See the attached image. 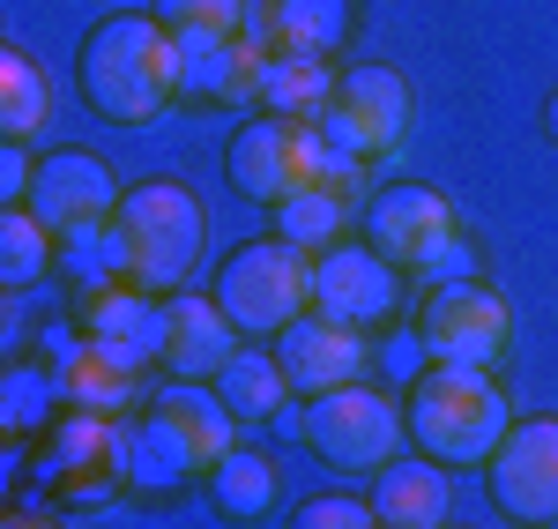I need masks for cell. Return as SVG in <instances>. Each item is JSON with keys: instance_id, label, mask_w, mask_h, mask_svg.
I'll use <instances>...</instances> for the list:
<instances>
[{"instance_id": "cell-16", "label": "cell", "mask_w": 558, "mask_h": 529, "mask_svg": "<svg viewBox=\"0 0 558 529\" xmlns=\"http://www.w3.org/2000/svg\"><path fill=\"white\" fill-rule=\"evenodd\" d=\"M83 336L105 358H120L128 373H149V365H165V299L134 291V284H105L83 306Z\"/></svg>"}, {"instance_id": "cell-28", "label": "cell", "mask_w": 558, "mask_h": 529, "mask_svg": "<svg viewBox=\"0 0 558 529\" xmlns=\"http://www.w3.org/2000/svg\"><path fill=\"white\" fill-rule=\"evenodd\" d=\"M149 15L179 45L186 38H239L246 31V0H149Z\"/></svg>"}, {"instance_id": "cell-20", "label": "cell", "mask_w": 558, "mask_h": 529, "mask_svg": "<svg viewBox=\"0 0 558 529\" xmlns=\"http://www.w3.org/2000/svg\"><path fill=\"white\" fill-rule=\"evenodd\" d=\"M209 388L223 396V410L239 418V433H246V425H268V418H283L291 396H299V388H291V373L276 365V351H260V344H239V358L216 373Z\"/></svg>"}, {"instance_id": "cell-32", "label": "cell", "mask_w": 558, "mask_h": 529, "mask_svg": "<svg viewBox=\"0 0 558 529\" xmlns=\"http://www.w3.org/2000/svg\"><path fill=\"white\" fill-rule=\"evenodd\" d=\"M0 529H60V522H52V515H8Z\"/></svg>"}, {"instance_id": "cell-25", "label": "cell", "mask_w": 558, "mask_h": 529, "mask_svg": "<svg viewBox=\"0 0 558 529\" xmlns=\"http://www.w3.org/2000/svg\"><path fill=\"white\" fill-rule=\"evenodd\" d=\"M112 425L120 418H97V410H68L45 425V470L52 478H112Z\"/></svg>"}, {"instance_id": "cell-19", "label": "cell", "mask_w": 558, "mask_h": 529, "mask_svg": "<svg viewBox=\"0 0 558 529\" xmlns=\"http://www.w3.org/2000/svg\"><path fill=\"white\" fill-rule=\"evenodd\" d=\"M365 500H373L380 529H447V507H454L447 462H432V455H395L380 478H373Z\"/></svg>"}, {"instance_id": "cell-30", "label": "cell", "mask_w": 558, "mask_h": 529, "mask_svg": "<svg viewBox=\"0 0 558 529\" xmlns=\"http://www.w3.org/2000/svg\"><path fill=\"white\" fill-rule=\"evenodd\" d=\"M283 529H380V515H373V500H350V492H320V500L291 507V522H283Z\"/></svg>"}, {"instance_id": "cell-22", "label": "cell", "mask_w": 558, "mask_h": 529, "mask_svg": "<svg viewBox=\"0 0 558 529\" xmlns=\"http://www.w3.org/2000/svg\"><path fill=\"white\" fill-rule=\"evenodd\" d=\"M202 492H209V507L223 522H260V515L283 500V470H276L260 447H231L209 478H202Z\"/></svg>"}, {"instance_id": "cell-23", "label": "cell", "mask_w": 558, "mask_h": 529, "mask_svg": "<svg viewBox=\"0 0 558 529\" xmlns=\"http://www.w3.org/2000/svg\"><path fill=\"white\" fill-rule=\"evenodd\" d=\"M328 97H336V68H328V60H299V52H276V60H260V89H254L260 112L320 128Z\"/></svg>"}, {"instance_id": "cell-2", "label": "cell", "mask_w": 558, "mask_h": 529, "mask_svg": "<svg viewBox=\"0 0 558 529\" xmlns=\"http://www.w3.org/2000/svg\"><path fill=\"white\" fill-rule=\"evenodd\" d=\"M402 425H410L417 455L447 462V470H484L499 455V441L514 433V410H507L499 373H484V365H425L402 388Z\"/></svg>"}, {"instance_id": "cell-9", "label": "cell", "mask_w": 558, "mask_h": 529, "mask_svg": "<svg viewBox=\"0 0 558 529\" xmlns=\"http://www.w3.org/2000/svg\"><path fill=\"white\" fill-rule=\"evenodd\" d=\"M357 217H365V247H373V254H387L395 268H417L425 284L447 268V254L462 247L454 202H447L439 187H425V179H395V187H380Z\"/></svg>"}, {"instance_id": "cell-14", "label": "cell", "mask_w": 558, "mask_h": 529, "mask_svg": "<svg viewBox=\"0 0 558 529\" xmlns=\"http://www.w3.org/2000/svg\"><path fill=\"white\" fill-rule=\"evenodd\" d=\"M142 418H149V425L186 455V470H194V478H209L216 462L239 447V418L223 410V396H216L209 381H172V388H157Z\"/></svg>"}, {"instance_id": "cell-21", "label": "cell", "mask_w": 558, "mask_h": 529, "mask_svg": "<svg viewBox=\"0 0 558 529\" xmlns=\"http://www.w3.org/2000/svg\"><path fill=\"white\" fill-rule=\"evenodd\" d=\"M112 485L179 492V485H194V470H186V455H179L149 418H128V425H112Z\"/></svg>"}, {"instance_id": "cell-17", "label": "cell", "mask_w": 558, "mask_h": 529, "mask_svg": "<svg viewBox=\"0 0 558 529\" xmlns=\"http://www.w3.org/2000/svg\"><path fill=\"white\" fill-rule=\"evenodd\" d=\"M239 328H231V313L216 306L209 291H179L165 299V373L172 381H216L231 358H239Z\"/></svg>"}, {"instance_id": "cell-10", "label": "cell", "mask_w": 558, "mask_h": 529, "mask_svg": "<svg viewBox=\"0 0 558 529\" xmlns=\"http://www.w3.org/2000/svg\"><path fill=\"white\" fill-rule=\"evenodd\" d=\"M120 202L128 194H120V179L97 149H45L23 209H38L52 239H97V231H112Z\"/></svg>"}, {"instance_id": "cell-4", "label": "cell", "mask_w": 558, "mask_h": 529, "mask_svg": "<svg viewBox=\"0 0 558 529\" xmlns=\"http://www.w3.org/2000/svg\"><path fill=\"white\" fill-rule=\"evenodd\" d=\"M209 299L231 313V328L246 344H276L299 313H313V254H299L291 239H246L216 262Z\"/></svg>"}, {"instance_id": "cell-11", "label": "cell", "mask_w": 558, "mask_h": 529, "mask_svg": "<svg viewBox=\"0 0 558 529\" xmlns=\"http://www.w3.org/2000/svg\"><path fill=\"white\" fill-rule=\"evenodd\" d=\"M402 276H410V268H395L387 254H373L365 239H343V247H328V254L313 262V313H328V321H343L357 336H373V328H387V321L402 313Z\"/></svg>"}, {"instance_id": "cell-31", "label": "cell", "mask_w": 558, "mask_h": 529, "mask_svg": "<svg viewBox=\"0 0 558 529\" xmlns=\"http://www.w3.org/2000/svg\"><path fill=\"white\" fill-rule=\"evenodd\" d=\"M31 179H38L31 149H23V142H8V149H0V202H8V209H23V202H31Z\"/></svg>"}, {"instance_id": "cell-5", "label": "cell", "mask_w": 558, "mask_h": 529, "mask_svg": "<svg viewBox=\"0 0 558 529\" xmlns=\"http://www.w3.org/2000/svg\"><path fill=\"white\" fill-rule=\"evenodd\" d=\"M299 441L313 447V462L343 470V478H380L387 462L410 447V425H402V402L373 388V381H350V388H328V396H305L291 410Z\"/></svg>"}, {"instance_id": "cell-24", "label": "cell", "mask_w": 558, "mask_h": 529, "mask_svg": "<svg viewBox=\"0 0 558 529\" xmlns=\"http://www.w3.org/2000/svg\"><path fill=\"white\" fill-rule=\"evenodd\" d=\"M350 217H357V202H350L343 187H305V194H291V202H276V239H291L299 254H328V247H343L350 239Z\"/></svg>"}, {"instance_id": "cell-8", "label": "cell", "mask_w": 558, "mask_h": 529, "mask_svg": "<svg viewBox=\"0 0 558 529\" xmlns=\"http://www.w3.org/2000/svg\"><path fill=\"white\" fill-rule=\"evenodd\" d=\"M320 134H328V149L350 157V165H380L402 149V134H410V83L380 68V60H357L336 75V97H328V112H320Z\"/></svg>"}, {"instance_id": "cell-33", "label": "cell", "mask_w": 558, "mask_h": 529, "mask_svg": "<svg viewBox=\"0 0 558 529\" xmlns=\"http://www.w3.org/2000/svg\"><path fill=\"white\" fill-rule=\"evenodd\" d=\"M544 128H551V142H558V89H551V105H544Z\"/></svg>"}, {"instance_id": "cell-7", "label": "cell", "mask_w": 558, "mask_h": 529, "mask_svg": "<svg viewBox=\"0 0 558 529\" xmlns=\"http://www.w3.org/2000/svg\"><path fill=\"white\" fill-rule=\"evenodd\" d=\"M336 165V149H328V134L305 128V120H276V112H254V120H239V134L223 142V179L246 194V202H291L305 187H320Z\"/></svg>"}, {"instance_id": "cell-3", "label": "cell", "mask_w": 558, "mask_h": 529, "mask_svg": "<svg viewBox=\"0 0 558 529\" xmlns=\"http://www.w3.org/2000/svg\"><path fill=\"white\" fill-rule=\"evenodd\" d=\"M105 239H112L120 284L157 291V299H179L186 276L209 254V209L179 179H142V187H128V202H120V217H112Z\"/></svg>"}, {"instance_id": "cell-27", "label": "cell", "mask_w": 558, "mask_h": 529, "mask_svg": "<svg viewBox=\"0 0 558 529\" xmlns=\"http://www.w3.org/2000/svg\"><path fill=\"white\" fill-rule=\"evenodd\" d=\"M52 231H45L38 209H0V284L8 291H23V284H38L45 268H52Z\"/></svg>"}, {"instance_id": "cell-6", "label": "cell", "mask_w": 558, "mask_h": 529, "mask_svg": "<svg viewBox=\"0 0 558 529\" xmlns=\"http://www.w3.org/2000/svg\"><path fill=\"white\" fill-rule=\"evenodd\" d=\"M410 336H417L425 365H484V373H499V358L514 344V306L484 276H447V284H425V299L410 306Z\"/></svg>"}, {"instance_id": "cell-18", "label": "cell", "mask_w": 558, "mask_h": 529, "mask_svg": "<svg viewBox=\"0 0 558 529\" xmlns=\"http://www.w3.org/2000/svg\"><path fill=\"white\" fill-rule=\"evenodd\" d=\"M260 52L246 38H186L179 45V105H254Z\"/></svg>"}, {"instance_id": "cell-29", "label": "cell", "mask_w": 558, "mask_h": 529, "mask_svg": "<svg viewBox=\"0 0 558 529\" xmlns=\"http://www.w3.org/2000/svg\"><path fill=\"white\" fill-rule=\"evenodd\" d=\"M52 402H60L52 373H45V365H15V373H8V402H0V418H8V433H38Z\"/></svg>"}, {"instance_id": "cell-13", "label": "cell", "mask_w": 558, "mask_h": 529, "mask_svg": "<svg viewBox=\"0 0 558 529\" xmlns=\"http://www.w3.org/2000/svg\"><path fill=\"white\" fill-rule=\"evenodd\" d=\"M276 365L291 373V388L299 396H328V388H350V381H365V358H373V336H357L343 321H328V313H299L276 344Z\"/></svg>"}, {"instance_id": "cell-26", "label": "cell", "mask_w": 558, "mask_h": 529, "mask_svg": "<svg viewBox=\"0 0 558 529\" xmlns=\"http://www.w3.org/2000/svg\"><path fill=\"white\" fill-rule=\"evenodd\" d=\"M52 120V83L31 52H0V142H38Z\"/></svg>"}, {"instance_id": "cell-15", "label": "cell", "mask_w": 558, "mask_h": 529, "mask_svg": "<svg viewBox=\"0 0 558 529\" xmlns=\"http://www.w3.org/2000/svg\"><path fill=\"white\" fill-rule=\"evenodd\" d=\"M350 15H357V0H246V31L239 38L254 45L260 60H276V52L328 60L350 38Z\"/></svg>"}, {"instance_id": "cell-1", "label": "cell", "mask_w": 558, "mask_h": 529, "mask_svg": "<svg viewBox=\"0 0 558 529\" xmlns=\"http://www.w3.org/2000/svg\"><path fill=\"white\" fill-rule=\"evenodd\" d=\"M75 89L97 120L112 128H149L157 112L179 105V38L142 15V8H120L105 23H89L83 52H75Z\"/></svg>"}, {"instance_id": "cell-12", "label": "cell", "mask_w": 558, "mask_h": 529, "mask_svg": "<svg viewBox=\"0 0 558 529\" xmlns=\"http://www.w3.org/2000/svg\"><path fill=\"white\" fill-rule=\"evenodd\" d=\"M492 470V500L499 515L521 529H551L558 522V418H514V433L499 441Z\"/></svg>"}]
</instances>
